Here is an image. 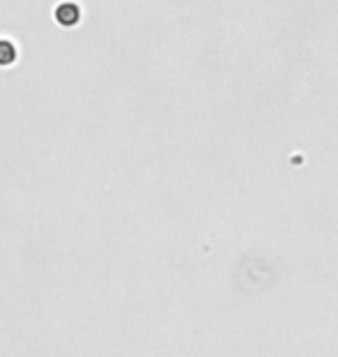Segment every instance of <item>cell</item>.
Here are the masks:
<instances>
[{"mask_svg": "<svg viewBox=\"0 0 338 357\" xmlns=\"http://www.w3.org/2000/svg\"><path fill=\"white\" fill-rule=\"evenodd\" d=\"M56 21H59L61 26H66V28H72V26H77L79 24V7L75 5V3H63V5H59L56 7Z\"/></svg>", "mask_w": 338, "mask_h": 357, "instance_id": "obj_1", "label": "cell"}, {"mask_svg": "<svg viewBox=\"0 0 338 357\" xmlns=\"http://www.w3.org/2000/svg\"><path fill=\"white\" fill-rule=\"evenodd\" d=\"M17 61V49L10 40H0V68H7Z\"/></svg>", "mask_w": 338, "mask_h": 357, "instance_id": "obj_2", "label": "cell"}]
</instances>
